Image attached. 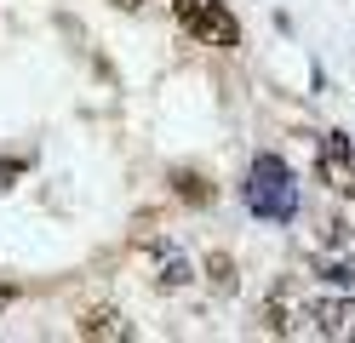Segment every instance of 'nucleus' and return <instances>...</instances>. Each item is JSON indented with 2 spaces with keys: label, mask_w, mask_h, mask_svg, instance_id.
<instances>
[{
  "label": "nucleus",
  "mask_w": 355,
  "mask_h": 343,
  "mask_svg": "<svg viewBox=\"0 0 355 343\" xmlns=\"http://www.w3.org/2000/svg\"><path fill=\"white\" fill-rule=\"evenodd\" d=\"M109 6H121V12H138V6H144V0H109Z\"/></svg>",
  "instance_id": "nucleus-13"
},
{
  "label": "nucleus",
  "mask_w": 355,
  "mask_h": 343,
  "mask_svg": "<svg viewBox=\"0 0 355 343\" xmlns=\"http://www.w3.org/2000/svg\"><path fill=\"white\" fill-rule=\"evenodd\" d=\"M155 281H161L166 292H178V286H184V281H189V263H184V258H178V252H166V258H161V274H155Z\"/></svg>",
  "instance_id": "nucleus-10"
},
{
  "label": "nucleus",
  "mask_w": 355,
  "mask_h": 343,
  "mask_svg": "<svg viewBox=\"0 0 355 343\" xmlns=\"http://www.w3.org/2000/svg\"><path fill=\"white\" fill-rule=\"evenodd\" d=\"M12 297H17V286H12V281H0V309H6Z\"/></svg>",
  "instance_id": "nucleus-12"
},
{
  "label": "nucleus",
  "mask_w": 355,
  "mask_h": 343,
  "mask_svg": "<svg viewBox=\"0 0 355 343\" xmlns=\"http://www.w3.org/2000/svg\"><path fill=\"white\" fill-rule=\"evenodd\" d=\"M309 269H315L327 286H355V263L344 258L338 246H332V252H315V258H309Z\"/></svg>",
  "instance_id": "nucleus-8"
},
{
  "label": "nucleus",
  "mask_w": 355,
  "mask_h": 343,
  "mask_svg": "<svg viewBox=\"0 0 355 343\" xmlns=\"http://www.w3.org/2000/svg\"><path fill=\"white\" fill-rule=\"evenodd\" d=\"M304 315H309V304L298 297V281H293V274H281V281L270 286V297L258 304V332L298 337V332H304Z\"/></svg>",
  "instance_id": "nucleus-3"
},
{
  "label": "nucleus",
  "mask_w": 355,
  "mask_h": 343,
  "mask_svg": "<svg viewBox=\"0 0 355 343\" xmlns=\"http://www.w3.org/2000/svg\"><path fill=\"white\" fill-rule=\"evenodd\" d=\"M315 177L338 200H355V143H349L344 132H327L321 143H315Z\"/></svg>",
  "instance_id": "nucleus-4"
},
{
  "label": "nucleus",
  "mask_w": 355,
  "mask_h": 343,
  "mask_svg": "<svg viewBox=\"0 0 355 343\" xmlns=\"http://www.w3.org/2000/svg\"><path fill=\"white\" fill-rule=\"evenodd\" d=\"M309 326H315V337H332V343L355 337V297H349V292L309 297Z\"/></svg>",
  "instance_id": "nucleus-5"
},
{
  "label": "nucleus",
  "mask_w": 355,
  "mask_h": 343,
  "mask_svg": "<svg viewBox=\"0 0 355 343\" xmlns=\"http://www.w3.org/2000/svg\"><path fill=\"white\" fill-rule=\"evenodd\" d=\"M29 172V160H17V155H0V189H12L17 177Z\"/></svg>",
  "instance_id": "nucleus-11"
},
{
  "label": "nucleus",
  "mask_w": 355,
  "mask_h": 343,
  "mask_svg": "<svg viewBox=\"0 0 355 343\" xmlns=\"http://www.w3.org/2000/svg\"><path fill=\"white\" fill-rule=\"evenodd\" d=\"M166 189L184 200V206H212V183L195 172V166H172V172H166Z\"/></svg>",
  "instance_id": "nucleus-7"
},
{
  "label": "nucleus",
  "mask_w": 355,
  "mask_h": 343,
  "mask_svg": "<svg viewBox=\"0 0 355 343\" xmlns=\"http://www.w3.org/2000/svg\"><path fill=\"white\" fill-rule=\"evenodd\" d=\"M75 332H80V337H92V343H115V337H132L126 315H121V309H109V304H92V309H80V315H75Z\"/></svg>",
  "instance_id": "nucleus-6"
},
{
  "label": "nucleus",
  "mask_w": 355,
  "mask_h": 343,
  "mask_svg": "<svg viewBox=\"0 0 355 343\" xmlns=\"http://www.w3.org/2000/svg\"><path fill=\"white\" fill-rule=\"evenodd\" d=\"M172 12L201 46H218V52H235L241 46V17L224 6V0H178Z\"/></svg>",
  "instance_id": "nucleus-2"
},
{
  "label": "nucleus",
  "mask_w": 355,
  "mask_h": 343,
  "mask_svg": "<svg viewBox=\"0 0 355 343\" xmlns=\"http://www.w3.org/2000/svg\"><path fill=\"white\" fill-rule=\"evenodd\" d=\"M207 286L218 297H235V258H230V252H212V258H207Z\"/></svg>",
  "instance_id": "nucleus-9"
},
{
  "label": "nucleus",
  "mask_w": 355,
  "mask_h": 343,
  "mask_svg": "<svg viewBox=\"0 0 355 343\" xmlns=\"http://www.w3.org/2000/svg\"><path fill=\"white\" fill-rule=\"evenodd\" d=\"M247 206L263 223H293L298 218V177L281 155H258L247 166Z\"/></svg>",
  "instance_id": "nucleus-1"
}]
</instances>
